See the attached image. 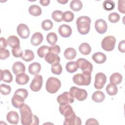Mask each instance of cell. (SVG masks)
I'll return each mask as SVG.
<instances>
[{
  "label": "cell",
  "instance_id": "cell-1",
  "mask_svg": "<svg viewBox=\"0 0 125 125\" xmlns=\"http://www.w3.org/2000/svg\"><path fill=\"white\" fill-rule=\"evenodd\" d=\"M28 96V91L24 88H19L14 93L11 103L13 106L17 108H19L24 104V100Z\"/></svg>",
  "mask_w": 125,
  "mask_h": 125
},
{
  "label": "cell",
  "instance_id": "cell-2",
  "mask_svg": "<svg viewBox=\"0 0 125 125\" xmlns=\"http://www.w3.org/2000/svg\"><path fill=\"white\" fill-rule=\"evenodd\" d=\"M21 115V123L23 125H32L33 115L30 107L24 104L20 108Z\"/></svg>",
  "mask_w": 125,
  "mask_h": 125
},
{
  "label": "cell",
  "instance_id": "cell-3",
  "mask_svg": "<svg viewBox=\"0 0 125 125\" xmlns=\"http://www.w3.org/2000/svg\"><path fill=\"white\" fill-rule=\"evenodd\" d=\"M91 19L87 16H81L76 21V24L78 32L82 35L87 34L90 28Z\"/></svg>",
  "mask_w": 125,
  "mask_h": 125
},
{
  "label": "cell",
  "instance_id": "cell-4",
  "mask_svg": "<svg viewBox=\"0 0 125 125\" xmlns=\"http://www.w3.org/2000/svg\"><path fill=\"white\" fill-rule=\"evenodd\" d=\"M91 74L87 73H78L73 77V81L78 85H88L91 82Z\"/></svg>",
  "mask_w": 125,
  "mask_h": 125
},
{
  "label": "cell",
  "instance_id": "cell-5",
  "mask_svg": "<svg viewBox=\"0 0 125 125\" xmlns=\"http://www.w3.org/2000/svg\"><path fill=\"white\" fill-rule=\"evenodd\" d=\"M61 86V81L53 77H49L46 83L45 88L47 92L50 93H56Z\"/></svg>",
  "mask_w": 125,
  "mask_h": 125
},
{
  "label": "cell",
  "instance_id": "cell-6",
  "mask_svg": "<svg viewBox=\"0 0 125 125\" xmlns=\"http://www.w3.org/2000/svg\"><path fill=\"white\" fill-rule=\"evenodd\" d=\"M69 91L72 96L79 101H84L87 97V92L84 89L72 86L70 88Z\"/></svg>",
  "mask_w": 125,
  "mask_h": 125
},
{
  "label": "cell",
  "instance_id": "cell-7",
  "mask_svg": "<svg viewBox=\"0 0 125 125\" xmlns=\"http://www.w3.org/2000/svg\"><path fill=\"white\" fill-rule=\"evenodd\" d=\"M76 62L78 67L82 70L83 73H91L93 70V65L88 61L84 58H79Z\"/></svg>",
  "mask_w": 125,
  "mask_h": 125
},
{
  "label": "cell",
  "instance_id": "cell-8",
  "mask_svg": "<svg viewBox=\"0 0 125 125\" xmlns=\"http://www.w3.org/2000/svg\"><path fill=\"white\" fill-rule=\"evenodd\" d=\"M116 39L114 36H108L104 37L102 41V48L106 51H111L115 47Z\"/></svg>",
  "mask_w": 125,
  "mask_h": 125
},
{
  "label": "cell",
  "instance_id": "cell-9",
  "mask_svg": "<svg viewBox=\"0 0 125 125\" xmlns=\"http://www.w3.org/2000/svg\"><path fill=\"white\" fill-rule=\"evenodd\" d=\"M106 82V77L104 73L99 72L96 74L94 84V86L96 89H101L103 88Z\"/></svg>",
  "mask_w": 125,
  "mask_h": 125
},
{
  "label": "cell",
  "instance_id": "cell-10",
  "mask_svg": "<svg viewBox=\"0 0 125 125\" xmlns=\"http://www.w3.org/2000/svg\"><path fill=\"white\" fill-rule=\"evenodd\" d=\"M57 101L60 104H69L73 103L74 101V99L70 92L65 91L58 96Z\"/></svg>",
  "mask_w": 125,
  "mask_h": 125
},
{
  "label": "cell",
  "instance_id": "cell-11",
  "mask_svg": "<svg viewBox=\"0 0 125 125\" xmlns=\"http://www.w3.org/2000/svg\"><path fill=\"white\" fill-rule=\"evenodd\" d=\"M42 82L43 79L41 75H35L30 84V89L34 92L39 91L42 87Z\"/></svg>",
  "mask_w": 125,
  "mask_h": 125
},
{
  "label": "cell",
  "instance_id": "cell-12",
  "mask_svg": "<svg viewBox=\"0 0 125 125\" xmlns=\"http://www.w3.org/2000/svg\"><path fill=\"white\" fill-rule=\"evenodd\" d=\"M81 119L76 115L74 112L64 117V125H81Z\"/></svg>",
  "mask_w": 125,
  "mask_h": 125
},
{
  "label": "cell",
  "instance_id": "cell-13",
  "mask_svg": "<svg viewBox=\"0 0 125 125\" xmlns=\"http://www.w3.org/2000/svg\"><path fill=\"white\" fill-rule=\"evenodd\" d=\"M18 34L22 39H25L28 38L30 35V30L28 27L25 24H20L17 28Z\"/></svg>",
  "mask_w": 125,
  "mask_h": 125
},
{
  "label": "cell",
  "instance_id": "cell-14",
  "mask_svg": "<svg viewBox=\"0 0 125 125\" xmlns=\"http://www.w3.org/2000/svg\"><path fill=\"white\" fill-rule=\"evenodd\" d=\"M95 28L98 33L101 34L104 33L107 29V25L106 21L103 19H99L96 21Z\"/></svg>",
  "mask_w": 125,
  "mask_h": 125
},
{
  "label": "cell",
  "instance_id": "cell-15",
  "mask_svg": "<svg viewBox=\"0 0 125 125\" xmlns=\"http://www.w3.org/2000/svg\"><path fill=\"white\" fill-rule=\"evenodd\" d=\"M58 32L62 37L67 38L71 36L72 34V29L69 25L63 24L60 26Z\"/></svg>",
  "mask_w": 125,
  "mask_h": 125
},
{
  "label": "cell",
  "instance_id": "cell-16",
  "mask_svg": "<svg viewBox=\"0 0 125 125\" xmlns=\"http://www.w3.org/2000/svg\"><path fill=\"white\" fill-rule=\"evenodd\" d=\"M44 59L47 63L51 64L52 65L59 63L60 61V58L58 55L50 52H49L46 55Z\"/></svg>",
  "mask_w": 125,
  "mask_h": 125
},
{
  "label": "cell",
  "instance_id": "cell-17",
  "mask_svg": "<svg viewBox=\"0 0 125 125\" xmlns=\"http://www.w3.org/2000/svg\"><path fill=\"white\" fill-rule=\"evenodd\" d=\"M25 67L24 64L21 62H16L14 63L12 66V71L15 75L24 73Z\"/></svg>",
  "mask_w": 125,
  "mask_h": 125
},
{
  "label": "cell",
  "instance_id": "cell-18",
  "mask_svg": "<svg viewBox=\"0 0 125 125\" xmlns=\"http://www.w3.org/2000/svg\"><path fill=\"white\" fill-rule=\"evenodd\" d=\"M6 119L9 123L16 125L19 123V116L17 112L11 111L7 113L6 115Z\"/></svg>",
  "mask_w": 125,
  "mask_h": 125
},
{
  "label": "cell",
  "instance_id": "cell-19",
  "mask_svg": "<svg viewBox=\"0 0 125 125\" xmlns=\"http://www.w3.org/2000/svg\"><path fill=\"white\" fill-rule=\"evenodd\" d=\"M59 111L64 117L67 116L74 112L72 107L68 104H61L59 106Z\"/></svg>",
  "mask_w": 125,
  "mask_h": 125
},
{
  "label": "cell",
  "instance_id": "cell-20",
  "mask_svg": "<svg viewBox=\"0 0 125 125\" xmlns=\"http://www.w3.org/2000/svg\"><path fill=\"white\" fill-rule=\"evenodd\" d=\"M13 80V76L9 70H0V81L10 83Z\"/></svg>",
  "mask_w": 125,
  "mask_h": 125
},
{
  "label": "cell",
  "instance_id": "cell-21",
  "mask_svg": "<svg viewBox=\"0 0 125 125\" xmlns=\"http://www.w3.org/2000/svg\"><path fill=\"white\" fill-rule=\"evenodd\" d=\"M43 40V35L40 32H36L32 36L30 42L34 46H38L41 43Z\"/></svg>",
  "mask_w": 125,
  "mask_h": 125
},
{
  "label": "cell",
  "instance_id": "cell-22",
  "mask_svg": "<svg viewBox=\"0 0 125 125\" xmlns=\"http://www.w3.org/2000/svg\"><path fill=\"white\" fill-rule=\"evenodd\" d=\"M92 60L97 63H103L106 60V56L102 52H96L92 56Z\"/></svg>",
  "mask_w": 125,
  "mask_h": 125
},
{
  "label": "cell",
  "instance_id": "cell-23",
  "mask_svg": "<svg viewBox=\"0 0 125 125\" xmlns=\"http://www.w3.org/2000/svg\"><path fill=\"white\" fill-rule=\"evenodd\" d=\"M29 80V76L24 73H22L17 75L16 77V82L20 85L26 84Z\"/></svg>",
  "mask_w": 125,
  "mask_h": 125
},
{
  "label": "cell",
  "instance_id": "cell-24",
  "mask_svg": "<svg viewBox=\"0 0 125 125\" xmlns=\"http://www.w3.org/2000/svg\"><path fill=\"white\" fill-rule=\"evenodd\" d=\"M7 44L12 48H15L20 46V40L16 36L12 35L9 36L7 40Z\"/></svg>",
  "mask_w": 125,
  "mask_h": 125
},
{
  "label": "cell",
  "instance_id": "cell-25",
  "mask_svg": "<svg viewBox=\"0 0 125 125\" xmlns=\"http://www.w3.org/2000/svg\"><path fill=\"white\" fill-rule=\"evenodd\" d=\"M41 70V64L37 62H34L31 63L28 67L29 72L33 75H37L40 72Z\"/></svg>",
  "mask_w": 125,
  "mask_h": 125
},
{
  "label": "cell",
  "instance_id": "cell-26",
  "mask_svg": "<svg viewBox=\"0 0 125 125\" xmlns=\"http://www.w3.org/2000/svg\"><path fill=\"white\" fill-rule=\"evenodd\" d=\"M63 55L65 59L68 60H71L76 57L77 52L74 48L69 47L64 50Z\"/></svg>",
  "mask_w": 125,
  "mask_h": 125
},
{
  "label": "cell",
  "instance_id": "cell-27",
  "mask_svg": "<svg viewBox=\"0 0 125 125\" xmlns=\"http://www.w3.org/2000/svg\"><path fill=\"white\" fill-rule=\"evenodd\" d=\"M105 95L101 91H96L92 95V100L96 103H101L104 100Z\"/></svg>",
  "mask_w": 125,
  "mask_h": 125
},
{
  "label": "cell",
  "instance_id": "cell-28",
  "mask_svg": "<svg viewBox=\"0 0 125 125\" xmlns=\"http://www.w3.org/2000/svg\"><path fill=\"white\" fill-rule=\"evenodd\" d=\"M79 50L83 55H87L91 52V48L89 44L86 42H83L80 45Z\"/></svg>",
  "mask_w": 125,
  "mask_h": 125
},
{
  "label": "cell",
  "instance_id": "cell-29",
  "mask_svg": "<svg viewBox=\"0 0 125 125\" xmlns=\"http://www.w3.org/2000/svg\"><path fill=\"white\" fill-rule=\"evenodd\" d=\"M110 83L118 84L120 83L123 80V77L121 74L118 72L113 73L110 77L109 78Z\"/></svg>",
  "mask_w": 125,
  "mask_h": 125
},
{
  "label": "cell",
  "instance_id": "cell-30",
  "mask_svg": "<svg viewBox=\"0 0 125 125\" xmlns=\"http://www.w3.org/2000/svg\"><path fill=\"white\" fill-rule=\"evenodd\" d=\"M29 13L33 16H39L42 14L41 8L37 5H32L28 9Z\"/></svg>",
  "mask_w": 125,
  "mask_h": 125
},
{
  "label": "cell",
  "instance_id": "cell-31",
  "mask_svg": "<svg viewBox=\"0 0 125 125\" xmlns=\"http://www.w3.org/2000/svg\"><path fill=\"white\" fill-rule=\"evenodd\" d=\"M70 8L74 11H79L83 7V3L81 0H73L70 3Z\"/></svg>",
  "mask_w": 125,
  "mask_h": 125
},
{
  "label": "cell",
  "instance_id": "cell-32",
  "mask_svg": "<svg viewBox=\"0 0 125 125\" xmlns=\"http://www.w3.org/2000/svg\"><path fill=\"white\" fill-rule=\"evenodd\" d=\"M34 58V54L33 52L29 49L24 50V54L22 55L21 59L25 62H29L32 61Z\"/></svg>",
  "mask_w": 125,
  "mask_h": 125
},
{
  "label": "cell",
  "instance_id": "cell-33",
  "mask_svg": "<svg viewBox=\"0 0 125 125\" xmlns=\"http://www.w3.org/2000/svg\"><path fill=\"white\" fill-rule=\"evenodd\" d=\"M106 91L109 95L114 96L117 94L118 92V88L116 84L110 83H109L106 87Z\"/></svg>",
  "mask_w": 125,
  "mask_h": 125
},
{
  "label": "cell",
  "instance_id": "cell-34",
  "mask_svg": "<svg viewBox=\"0 0 125 125\" xmlns=\"http://www.w3.org/2000/svg\"><path fill=\"white\" fill-rule=\"evenodd\" d=\"M65 68L67 72L72 73L75 72H76L78 67L77 65L76 62L74 61H71L68 62L65 65Z\"/></svg>",
  "mask_w": 125,
  "mask_h": 125
},
{
  "label": "cell",
  "instance_id": "cell-35",
  "mask_svg": "<svg viewBox=\"0 0 125 125\" xmlns=\"http://www.w3.org/2000/svg\"><path fill=\"white\" fill-rule=\"evenodd\" d=\"M58 40L57 34L54 32L49 33L46 36V41L51 45H55Z\"/></svg>",
  "mask_w": 125,
  "mask_h": 125
},
{
  "label": "cell",
  "instance_id": "cell-36",
  "mask_svg": "<svg viewBox=\"0 0 125 125\" xmlns=\"http://www.w3.org/2000/svg\"><path fill=\"white\" fill-rule=\"evenodd\" d=\"M49 53V46L46 45H42L40 46L37 50L38 56L41 58H44L46 55Z\"/></svg>",
  "mask_w": 125,
  "mask_h": 125
},
{
  "label": "cell",
  "instance_id": "cell-37",
  "mask_svg": "<svg viewBox=\"0 0 125 125\" xmlns=\"http://www.w3.org/2000/svg\"><path fill=\"white\" fill-rule=\"evenodd\" d=\"M103 6L104 10L111 11L114 9L115 6V2L111 0H106L103 2Z\"/></svg>",
  "mask_w": 125,
  "mask_h": 125
},
{
  "label": "cell",
  "instance_id": "cell-38",
  "mask_svg": "<svg viewBox=\"0 0 125 125\" xmlns=\"http://www.w3.org/2000/svg\"><path fill=\"white\" fill-rule=\"evenodd\" d=\"M74 18V14L69 11H67L64 12L62 14V20L65 22H70L72 21Z\"/></svg>",
  "mask_w": 125,
  "mask_h": 125
},
{
  "label": "cell",
  "instance_id": "cell-39",
  "mask_svg": "<svg viewBox=\"0 0 125 125\" xmlns=\"http://www.w3.org/2000/svg\"><path fill=\"white\" fill-rule=\"evenodd\" d=\"M62 14L60 10H55L52 13V18L55 21L61 22L62 21Z\"/></svg>",
  "mask_w": 125,
  "mask_h": 125
},
{
  "label": "cell",
  "instance_id": "cell-40",
  "mask_svg": "<svg viewBox=\"0 0 125 125\" xmlns=\"http://www.w3.org/2000/svg\"><path fill=\"white\" fill-rule=\"evenodd\" d=\"M53 23L50 20H45L42 22V27L45 31H48L53 27Z\"/></svg>",
  "mask_w": 125,
  "mask_h": 125
},
{
  "label": "cell",
  "instance_id": "cell-41",
  "mask_svg": "<svg viewBox=\"0 0 125 125\" xmlns=\"http://www.w3.org/2000/svg\"><path fill=\"white\" fill-rule=\"evenodd\" d=\"M0 91L2 95H7L10 93L11 88L9 85L2 83L0 85Z\"/></svg>",
  "mask_w": 125,
  "mask_h": 125
},
{
  "label": "cell",
  "instance_id": "cell-42",
  "mask_svg": "<svg viewBox=\"0 0 125 125\" xmlns=\"http://www.w3.org/2000/svg\"><path fill=\"white\" fill-rule=\"evenodd\" d=\"M120 15L116 12L110 13L108 16V20L111 23H116L119 21Z\"/></svg>",
  "mask_w": 125,
  "mask_h": 125
},
{
  "label": "cell",
  "instance_id": "cell-43",
  "mask_svg": "<svg viewBox=\"0 0 125 125\" xmlns=\"http://www.w3.org/2000/svg\"><path fill=\"white\" fill-rule=\"evenodd\" d=\"M52 72L56 75H60L62 72V66L60 63L52 65L51 67Z\"/></svg>",
  "mask_w": 125,
  "mask_h": 125
},
{
  "label": "cell",
  "instance_id": "cell-44",
  "mask_svg": "<svg viewBox=\"0 0 125 125\" xmlns=\"http://www.w3.org/2000/svg\"><path fill=\"white\" fill-rule=\"evenodd\" d=\"M12 53L13 56L16 58L22 57L23 55V51L21 49L20 46L15 48H12Z\"/></svg>",
  "mask_w": 125,
  "mask_h": 125
},
{
  "label": "cell",
  "instance_id": "cell-45",
  "mask_svg": "<svg viewBox=\"0 0 125 125\" xmlns=\"http://www.w3.org/2000/svg\"><path fill=\"white\" fill-rule=\"evenodd\" d=\"M10 56V52L8 49H0V59L5 60Z\"/></svg>",
  "mask_w": 125,
  "mask_h": 125
},
{
  "label": "cell",
  "instance_id": "cell-46",
  "mask_svg": "<svg viewBox=\"0 0 125 125\" xmlns=\"http://www.w3.org/2000/svg\"><path fill=\"white\" fill-rule=\"evenodd\" d=\"M60 51L61 48L58 45H54L49 46V52L58 55L60 53Z\"/></svg>",
  "mask_w": 125,
  "mask_h": 125
},
{
  "label": "cell",
  "instance_id": "cell-47",
  "mask_svg": "<svg viewBox=\"0 0 125 125\" xmlns=\"http://www.w3.org/2000/svg\"><path fill=\"white\" fill-rule=\"evenodd\" d=\"M125 0H119L118 1V10L122 13L125 14Z\"/></svg>",
  "mask_w": 125,
  "mask_h": 125
},
{
  "label": "cell",
  "instance_id": "cell-48",
  "mask_svg": "<svg viewBox=\"0 0 125 125\" xmlns=\"http://www.w3.org/2000/svg\"><path fill=\"white\" fill-rule=\"evenodd\" d=\"M118 49L121 52L124 53L125 52V40H123L119 42V45H118Z\"/></svg>",
  "mask_w": 125,
  "mask_h": 125
},
{
  "label": "cell",
  "instance_id": "cell-49",
  "mask_svg": "<svg viewBox=\"0 0 125 125\" xmlns=\"http://www.w3.org/2000/svg\"><path fill=\"white\" fill-rule=\"evenodd\" d=\"M0 49H5L7 45V41H6L5 39L1 37L0 39Z\"/></svg>",
  "mask_w": 125,
  "mask_h": 125
},
{
  "label": "cell",
  "instance_id": "cell-50",
  "mask_svg": "<svg viewBox=\"0 0 125 125\" xmlns=\"http://www.w3.org/2000/svg\"><path fill=\"white\" fill-rule=\"evenodd\" d=\"M85 125H99V123L95 119L89 118L86 121Z\"/></svg>",
  "mask_w": 125,
  "mask_h": 125
},
{
  "label": "cell",
  "instance_id": "cell-51",
  "mask_svg": "<svg viewBox=\"0 0 125 125\" xmlns=\"http://www.w3.org/2000/svg\"><path fill=\"white\" fill-rule=\"evenodd\" d=\"M39 124V120L38 118V117L36 115H33V122L32 123V125H37Z\"/></svg>",
  "mask_w": 125,
  "mask_h": 125
},
{
  "label": "cell",
  "instance_id": "cell-52",
  "mask_svg": "<svg viewBox=\"0 0 125 125\" xmlns=\"http://www.w3.org/2000/svg\"><path fill=\"white\" fill-rule=\"evenodd\" d=\"M40 2L41 5L44 6H46L49 5L50 3L49 0H40Z\"/></svg>",
  "mask_w": 125,
  "mask_h": 125
},
{
  "label": "cell",
  "instance_id": "cell-53",
  "mask_svg": "<svg viewBox=\"0 0 125 125\" xmlns=\"http://www.w3.org/2000/svg\"><path fill=\"white\" fill-rule=\"evenodd\" d=\"M68 1V0H57V2H58L59 3H60L61 4H65L66 3H67Z\"/></svg>",
  "mask_w": 125,
  "mask_h": 125
}]
</instances>
